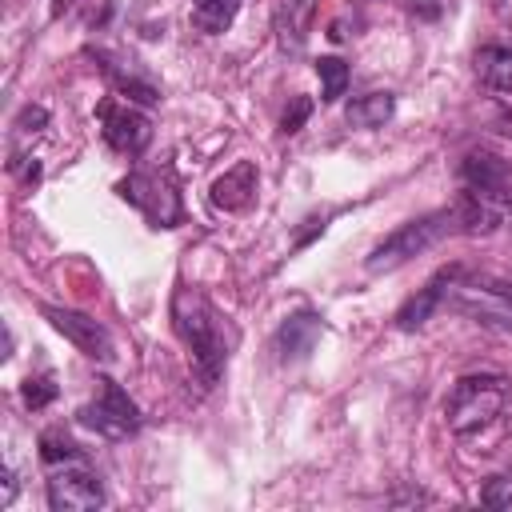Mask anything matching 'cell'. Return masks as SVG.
Listing matches in <instances>:
<instances>
[{"label": "cell", "mask_w": 512, "mask_h": 512, "mask_svg": "<svg viewBox=\"0 0 512 512\" xmlns=\"http://www.w3.org/2000/svg\"><path fill=\"white\" fill-rule=\"evenodd\" d=\"M172 328L188 348V360L200 376L204 388H216L228 356H232V332L220 320V312L212 308V300L196 288H176L172 296Z\"/></svg>", "instance_id": "1"}, {"label": "cell", "mask_w": 512, "mask_h": 512, "mask_svg": "<svg viewBox=\"0 0 512 512\" xmlns=\"http://www.w3.org/2000/svg\"><path fill=\"white\" fill-rule=\"evenodd\" d=\"M456 232H460V208H456V204L436 208V212H424V216L400 224L396 232H388V236L364 256V268H368L372 276H380V272H396L400 264H408L412 256L436 248L444 236H456Z\"/></svg>", "instance_id": "2"}, {"label": "cell", "mask_w": 512, "mask_h": 512, "mask_svg": "<svg viewBox=\"0 0 512 512\" xmlns=\"http://www.w3.org/2000/svg\"><path fill=\"white\" fill-rule=\"evenodd\" d=\"M508 396H512V380L508 376H492V372H480V376H460L444 400V420L456 436H476L484 432L488 424H496L508 408Z\"/></svg>", "instance_id": "3"}, {"label": "cell", "mask_w": 512, "mask_h": 512, "mask_svg": "<svg viewBox=\"0 0 512 512\" xmlns=\"http://www.w3.org/2000/svg\"><path fill=\"white\" fill-rule=\"evenodd\" d=\"M444 308L448 312H460L500 336H512V284L500 280V276H488V272H468L460 264L456 280L448 284L444 292Z\"/></svg>", "instance_id": "4"}, {"label": "cell", "mask_w": 512, "mask_h": 512, "mask_svg": "<svg viewBox=\"0 0 512 512\" xmlns=\"http://www.w3.org/2000/svg\"><path fill=\"white\" fill-rule=\"evenodd\" d=\"M116 196L128 200L152 228H176L184 220V200L172 168H136L116 184Z\"/></svg>", "instance_id": "5"}, {"label": "cell", "mask_w": 512, "mask_h": 512, "mask_svg": "<svg viewBox=\"0 0 512 512\" xmlns=\"http://www.w3.org/2000/svg\"><path fill=\"white\" fill-rule=\"evenodd\" d=\"M96 384H100V392H96V400H88L76 412V424L88 428V432H96V436H104V440H128V436H136L140 424H144L136 400L116 380H108V376H100Z\"/></svg>", "instance_id": "6"}, {"label": "cell", "mask_w": 512, "mask_h": 512, "mask_svg": "<svg viewBox=\"0 0 512 512\" xmlns=\"http://www.w3.org/2000/svg\"><path fill=\"white\" fill-rule=\"evenodd\" d=\"M40 312H44V320H48L76 352H84L88 360H100V364H112V360H116L112 332H108L100 320H92V316H84V312H76V308H60V304H40Z\"/></svg>", "instance_id": "7"}, {"label": "cell", "mask_w": 512, "mask_h": 512, "mask_svg": "<svg viewBox=\"0 0 512 512\" xmlns=\"http://www.w3.org/2000/svg\"><path fill=\"white\" fill-rule=\"evenodd\" d=\"M100 504H104V484L84 460L60 464L48 476V508L52 512H88Z\"/></svg>", "instance_id": "8"}, {"label": "cell", "mask_w": 512, "mask_h": 512, "mask_svg": "<svg viewBox=\"0 0 512 512\" xmlns=\"http://www.w3.org/2000/svg\"><path fill=\"white\" fill-rule=\"evenodd\" d=\"M460 180H464V188H472L504 208L512 204V160H504L488 148H472L460 160Z\"/></svg>", "instance_id": "9"}, {"label": "cell", "mask_w": 512, "mask_h": 512, "mask_svg": "<svg viewBox=\"0 0 512 512\" xmlns=\"http://www.w3.org/2000/svg\"><path fill=\"white\" fill-rule=\"evenodd\" d=\"M96 116H100V124H104V140H108L112 152H120V156H140V152L148 148V140H152V120H148L144 112H136V108H128V104H116V100H104V104L96 108Z\"/></svg>", "instance_id": "10"}, {"label": "cell", "mask_w": 512, "mask_h": 512, "mask_svg": "<svg viewBox=\"0 0 512 512\" xmlns=\"http://www.w3.org/2000/svg\"><path fill=\"white\" fill-rule=\"evenodd\" d=\"M320 336H324V320L312 308H300V312L284 316L280 328L272 332V352H276L280 364H300V360L312 356Z\"/></svg>", "instance_id": "11"}, {"label": "cell", "mask_w": 512, "mask_h": 512, "mask_svg": "<svg viewBox=\"0 0 512 512\" xmlns=\"http://www.w3.org/2000/svg\"><path fill=\"white\" fill-rule=\"evenodd\" d=\"M456 272H460V264H444L424 288H416V296H408V300L396 308L392 324H396L400 332H416V328H424V324L432 320V312L444 308V292H448V284L456 280Z\"/></svg>", "instance_id": "12"}, {"label": "cell", "mask_w": 512, "mask_h": 512, "mask_svg": "<svg viewBox=\"0 0 512 512\" xmlns=\"http://www.w3.org/2000/svg\"><path fill=\"white\" fill-rule=\"evenodd\" d=\"M256 184H260V172L252 160H236L224 176H216L212 184V204L224 208V212H244L256 196Z\"/></svg>", "instance_id": "13"}, {"label": "cell", "mask_w": 512, "mask_h": 512, "mask_svg": "<svg viewBox=\"0 0 512 512\" xmlns=\"http://www.w3.org/2000/svg\"><path fill=\"white\" fill-rule=\"evenodd\" d=\"M88 56L100 64V72L112 80V88H116V96H128V100H136V104H144V108H152V104H160V92H156V84H148V80H140V76H132V72H124V68H116L104 52H92L88 48Z\"/></svg>", "instance_id": "14"}, {"label": "cell", "mask_w": 512, "mask_h": 512, "mask_svg": "<svg viewBox=\"0 0 512 512\" xmlns=\"http://www.w3.org/2000/svg\"><path fill=\"white\" fill-rule=\"evenodd\" d=\"M396 112V96L392 92H364L344 108V120L352 128H384Z\"/></svg>", "instance_id": "15"}, {"label": "cell", "mask_w": 512, "mask_h": 512, "mask_svg": "<svg viewBox=\"0 0 512 512\" xmlns=\"http://www.w3.org/2000/svg\"><path fill=\"white\" fill-rule=\"evenodd\" d=\"M244 0H192V28L204 36H220L232 28Z\"/></svg>", "instance_id": "16"}, {"label": "cell", "mask_w": 512, "mask_h": 512, "mask_svg": "<svg viewBox=\"0 0 512 512\" xmlns=\"http://www.w3.org/2000/svg\"><path fill=\"white\" fill-rule=\"evenodd\" d=\"M476 76L496 92H512V48H500V44L480 48L476 52Z\"/></svg>", "instance_id": "17"}, {"label": "cell", "mask_w": 512, "mask_h": 512, "mask_svg": "<svg viewBox=\"0 0 512 512\" xmlns=\"http://www.w3.org/2000/svg\"><path fill=\"white\" fill-rule=\"evenodd\" d=\"M40 460H44L48 468L76 464V460H84V448H80L64 428H44V432H40Z\"/></svg>", "instance_id": "18"}, {"label": "cell", "mask_w": 512, "mask_h": 512, "mask_svg": "<svg viewBox=\"0 0 512 512\" xmlns=\"http://www.w3.org/2000/svg\"><path fill=\"white\" fill-rule=\"evenodd\" d=\"M308 0H284L280 4V16H276V28H280V44L284 48H300L304 44V24H308Z\"/></svg>", "instance_id": "19"}, {"label": "cell", "mask_w": 512, "mask_h": 512, "mask_svg": "<svg viewBox=\"0 0 512 512\" xmlns=\"http://www.w3.org/2000/svg\"><path fill=\"white\" fill-rule=\"evenodd\" d=\"M312 68L320 76V100L324 104H336L344 96V88H348V64L340 56H320Z\"/></svg>", "instance_id": "20"}, {"label": "cell", "mask_w": 512, "mask_h": 512, "mask_svg": "<svg viewBox=\"0 0 512 512\" xmlns=\"http://www.w3.org/2000/svg\"><path fill=\"white\" fill-rule=\"evenodd\" d=\"M64 12H80V20L88 28H104L112 16V0H56L52 4V20H60Z\"/></svg>", "instance_id": "21"}, {"label": "cell", "mask_w": 512, "mask_h": 512, "mask_svg": "<svg viewBox=\"0 0 512 512\" xmlns=\"http://www.w3.org/2000/svg\"><path fill=\"white\" fill-rule=\"evenodd\" d=\"M20 400L32 408V412H40V408H48L52 400H56V380H52V372H40V376H28L24 384H20Z\"/></svg>", "instance_id": "22"}, {"label": "cell", "mask_w": 512, "mask_h": 512, "mask_svg": "<svg viewBox=\"0 0 512 512\" xmlns=\"http://www.w3.org/2000/svg\"><path fill=\"white\" fill-rule=\"evenodd\" d=\"M480 500H484L488 508H508V504H512V472L492 476V480L480 488Z\"/></svg>", "instance_id": "23"}, {"label": "cell", "mask_w": 512, "mask_h": 512, "mask_svg": "<svg viewBox=\"0 0 512 512\" xmlns=\"http://www.w3.org/2000/svg\"><path fill=\"white\" fill-rule=\"evenodd\" d=\"M308 116H312V100H308V96H292V104H288L284 116H280V132H284V136L300 132Z\"/></svg>", "instance_id": "24"}, {"label": "cell", "mask_w": 512, "mask_h": 512, "mask_svg": "<svg viewBox=\"0 0 512 512\" xmlns=\"http://www.w3.org/2000/svg\"><path fill=\"white\" fill-rule=\"evenodd\" d=\"M12 128H16L20 136H36V132H44V128H48V108H40V104H24L20 116L12 120Z\"/></svg>", "instance_id": "25"}, {"label": "cell", "mask_w": 512, "mask_h": 512, "mask_svg": "<svg viewBox=\"0 0 512 512\" xmlns=\"http://www.w3.org/2000/svg\"><path fill=\"white\" fill-rule=\"evenodd\" d=\"M408 12H412L416 20H440L444 0H412V4H408Z\"/></svg>", "instance_id": "26"}, {"label": "cell", "mask_w": 512, "mask_h": 512, "mask_svg": "<svg viewBox=\"0 0 512 512\" xmlns=\"http://www.w3.org/2000/svg\"><path fill=\"white\" fill-rule=\"evenodd\" d=\"M304 224H308V228H304V232L296 236V248H304V244H308V240H312L316 232H324V220H304Z\"/></svg>", "instance_id": "27"}, {"label": "cell", "mask_w": 512, "mask_h": 512, "mask_svg": "<svg viewBox=\"0 0 512 512\" xmlns=\"http://www.w3.org/2000/svg\"><path fill=\"white\" fill-rule=\"evenodd\" d=\"M12 500H16V476H12V472H8V468H4V496H0V504H4V508H8V504H12Z\"/></svg>", "instance_id": "28"}]
</instances>
